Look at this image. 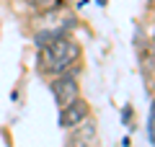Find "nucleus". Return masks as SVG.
Masks as SVG:
<instances>
[{
  "instance_id": "f257e3e1",
  "label": "nucleus",
  "mask_w": 155,
  "mask_h": 147,
  "mask_svg": "<svg viewBox=\"0 0 155 147\" xmlns=\"http://www.w3.org/2000/svg\"><path fill=\"white\" fill-rule=\"evenodd\" d=\"M80 54L83 49L75 39H70V34H60V36H52L44 47H39V54H36V62H39V72L41 75H62V72H70L78 67L80 62Z\"/></svg>"
},
{
  "instance_id": "f03ea898",
  "label": "nucleus",
  "mask_w": 155,
  "mask_h": 147,
  "mask_svg": "<svg viewBox=\"0 0 155 147\" xmlns=\"http://www.w3.org/2000/svg\"><path fill=\"white\" fill-rule=\"evenodd\" d=\"M49 90L52 96H54V101L60 106L70 103V101H75L78 96H80V83H78V67L70 72H62V75H54L49 80Z\"/></svg>"
},
{
  "instance_id": "7ed1b4c3",
  "label": "nucleus",
  "mask_w": 155,
  "mask_h": 147,
  "mask_svg": "<svg viewBox=\"0 0 155 147\" xmlns=\"http://www.w3.org/2000/svg\"><path fill=\"white\" fill-rule=\"evenodd\" d=\"M88 116H91V106H88V101H85L83 96H78L75 101H70V103L60 106L57 124H60V129H72V126H78L83 119H88Z\"/></svg>"
},
{
  "instance_id": "20e7f679",
  "label": "nucleus",
  "mask_w": 155,
  "mask_h": 147,
  "mask_svg": "<svg viewBox=\"0 0 155 147\" xmlns=\"http://www.w3.org/2000/svg\"><path fill=\"white\" fill-rule=\"evenodd\" d=\"M96 145H98V126L88 116V119H83L78 126L70 129V137H67L65 147H96Z\"/></svg>"
},
{
  "instance_id": "39448f33",
  "label": "nucleus",
  "mask_w": 155,
  "mask_h": 147,
  "mask_svg": "<svg viewBox=\"0 0 155 147\" xmlns=\"http://www.w3.org/2000/svg\"><path fill=\"white\" fill-rule=\"evenodd\" d=\"M140 60L145 75H155V41H145V52L140 49Z\"/></svg>"
},
{
  "instance_id": "423d86ee",
  "label": "nucleus",
  "mask_w": 155,
  "mask_h": 147,
  "mask_svg": "<svg viewBox=\"0 0 155 147\" xmlns=\"http://www.w3.org/2000/svg\"><path fill=\"white\" fill-rule=\"evenodd\" d=\"M26 3L39 13H49V11H57V8L65 5V0H26Z\"/></svg>"
},
{
  "instance_id": "0eeeda50",
  "label": "nucleus",
  "mask_w": 155,
  "mask_h": 147,
  "mask_svg": "<svg viewBox=\"0 0 155 147\" xmlns=\"http://www.w3.org/2000/svg\"><path fill=\"white\" fill-rule=\"evenodd\" d=\"M147 137H150V145L155 147V101L150 103V114H147Z\"/></svg>"
},
{
  "instance_id": "6e6552de",
  "label": "nucleus",
  "mask_w": 155,
  "mask_h": 147,
  "mask_svg": "<svg viewBox=\"0 0 155 147\" xmlns=\"http://www.w3.org/2000/svg\"><path fill=\"white\" fill-rule=\"evenodd\" d=\"M147 8H150V11H155V0H147Z\"/></svg>"
},
{
  "instance_id": "1a4fd4ad",
  "label": "nucleus",
  "mask_w": 155,
  "mask_h": 147,
  "mask_svg": "<svg viewBox=\"0 0 155 147\" xmlns=\"http://www.w3.org/2000/svg\"><path fill=\"white\" fill-rule=\"evenodd\" d=\"M153 41H155V31H153Z\"/></svg>"
}]
</instances>
